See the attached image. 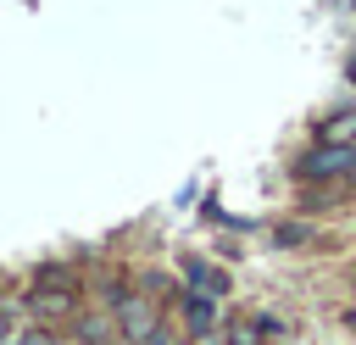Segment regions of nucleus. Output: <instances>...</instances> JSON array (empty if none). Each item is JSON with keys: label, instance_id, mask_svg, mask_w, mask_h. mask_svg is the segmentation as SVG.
Returning a JSON list of instances; mask_svg holds the SVG:
<instances>
[{"label": "nucleus", "instance_id": "15", "mask_svg": "<svg viewBox=\"0 0 356 345\" xmlns=\"http://www.w3.org/2000/svg\"><path fill=\"white\" fill-rule=\"evenodd\" d=\"M350 284H356V273H350Z\"/></svg>", "mask_w": 356, "mask_h": 345}, {"label": "nucleus", "instance_id": "11", "mask_svg": "<svg viewBox=\"0 0 356 345\" xmlns=\"http://www.w3.org/2000/svg\"><path fill=\"white\" fill-rule=\"evenodd\" d=\"M145 345H189V339H178V334H172V328H156V334H150V339H145Z\"/></svg>", "mask_w": 356, "mask_h": 345}, {"label": "nucleus", "instance_id": "9", "mask_svg": "<svg viewBox=\"0 0 356 345\" xmlns=\"http://www.w3.org/2000/svg\"><path fill=\"white\" fill-rule=\"evenodd\" d=\"M11 345H61V334H56V328H22Z\"/></svg>", "mask_w": 356, "mask_h": 345}, {"label": "nucleus", "instance_id": "8", "mask_svg": "<svg viewBox=\"0 0 356 345\" xmlns=\"http://www.w3.org/2000/svg\"><path fill=\"white\" fill-rule=\"evenodd\" d=\"M17 312H28L22 300H11V295H0V345H11L22 328H17Z\"/></svg>", "mask_w": 356, "mask_h": 345}, {"label": "nucleus", "instance_id": "3", "mask_svg": "<svg viewBox=\"0 0 356 345\" xmlns=\"http://www.w3.org/2000/svg\"><path fill=\"white\" fill-rule=\"evenodd\" d=\"M178 312H184L189 339H206V334H217V323H222L217 295H200V289H184V295H178Z\"/></svg>", "mask_w": 356, "mask_h": 345}, {"label": "nucleus", "instance_id": "7", "mask_svg": "<svg viewBox=\"0 0 356 345\" xmlns=\"http://www.w3.org/2000/svg\"><path fill=\"white\" fill-rule=\"evenodd\" d=\"M111 339H117L111 312H83L78 317V345H111Z\"/></svg>", "mask_w": 356, "mask_h": 345}, {"label": "nucleus", "instance_id": "5", "mask_svg": "<svg viewBox=\"0 0 356 345\" xmlns=\"http://www.w3.org/2000/svg\"><path fill=\"white\" fill-rule=\"evenodd\" d=\"M184 284H189V289H200V295H217V300L234 289V284H228V273H222V267H211V262H200V256H189V262H184Z\"/></svg>", "mask_w": 356, "mask_h": 345}, {"label": "nucleus", "instance_id": "2", "mask_svg": "<svg viewBox=\"0 0 356 345\" xmlns=\"http://www.w3.org/2000/svg\"><path fill=\"white\" fill-rule=\"evenodd\" d=\"M111 323H117L122 345H145V339L161 328V306H156V295H145V289H122V295L111 300Z\"/></svg>", "mask_w": 356, "mask_h": 345}, {"label": "nucleus", "instance_id": "12", "mask_svg": "<svg viewBox=\"0 0 356 345\" xmlns=\"http://www.w3.org/2000/svg\"><path fill=\"white\" fill-rule=\"evenodd\" d=\"M189 345H228L222 334H206V339H189Z\"/></svg>", "mask_w": 356, "mask_h": 345}, {"label": "nucleus", "instance_id": "1", "mask_svg": "<svg viewBox=\"0 0 356 345\" xmlns=\"http://www.w3.org/2000/svg\"><path fill=\"white\" fill-rule=\"evenodd\" d=\"M300 184H356V145H317L295 156Z\"/></svg>", "mask_w": 356, "mask_h": 345}, {"label": "nucleus", "instance_id": "10", "mask_svg": "<svg viewBox=\"0 0 356 345\" xmlns=\"http://www.w3.org/2000/svg\"><path fill=\"white\" fill-rule=\"evenodd\" d=\"M306 239H312L306 223H284V228H278V245H306Z\"/></svg>", "mask_w": 356, "mask_h": 345}, {"label": "nucleus", "instance_id": "6", "mask_svg": "<svg viewBox=\"0 0 356 345\" xmlns=\"http://www.w3.org/2000/svg\"><path fill=\"white\" fill-rule=\"evenodd\" d=\"M317 145H356V106H345V111H328L323 122H317V134H312Z\"/></svg>", "mask_w": 356, "mask_h": 345}, {"label": "nucleus", "instance_id": "14", "mask_svg": "<svg viewBox=\"0 0 356 345\" xmlns=\"http://www.w3.org/2000/svg\"><path fill=\"white\" fill-rule=\"evenodd\" d=\"M345 323H350V328H356V306H350V312H345Z\"/></svg>", "mask_w": 356, "mask_h": 345}, {"label": "nucleus", "instance_id": "13", "mask_svg": "<svg viewBox=\"0 0 356 345\" xmlns=\"http://www.w3.org/2000/svg\"><path fill=\"white\" fill-rule=\"evenodd\" d=\"M345 78H350V83H356V50H350V61H345Z\"/></svg>", "mask_w": 356, "mask_h": 345}, {"label": "nucleus", "instance_id": "4", "mask_svg": "<svg viewBox=\"0 0 356 345\" xmlns=\"http://www.w3.org/2000/svg\"><path fill=\"white\" fill-rule=\"evenodd\" d=\"M33 317H72L78 312V289H28V300H22Z\"/></svg>", "mask_w": 356, "mask_h": 345}]
</instances>
